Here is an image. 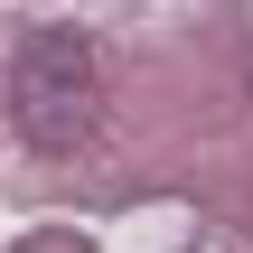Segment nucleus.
<instances>
[{"label": "nucleus", "mask_w": 253, "mask_h": 253, "mask_svg": "<svg viewBox=\"0 0 253 253\" xmlns=\"http://www.w3.org/2000/svg\"><path fill=\"white\" fill-rule=\"evenodd\" d=\"M9 113L38 150H75V131L94 122V47L75 28H28L9 66Z\"/></svg>", "instance_id": "1"}]
</instances>
